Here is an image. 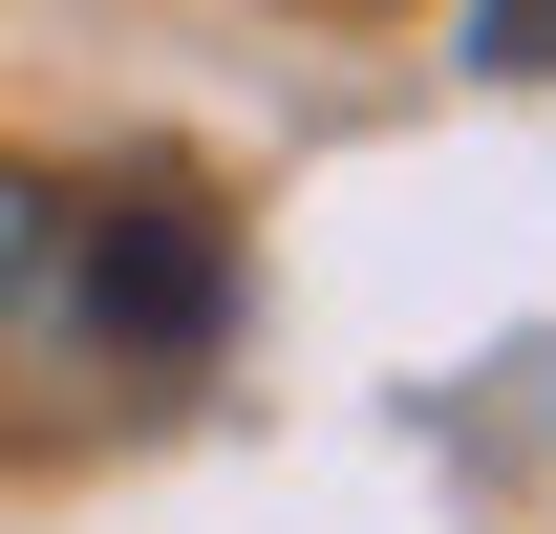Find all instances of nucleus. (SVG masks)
<instances>
[{
    "instance_id": "obj_1",
    "label": "nucleus",
    "mask_w": 556,
    "mask_h": 534,
    "mask_svg": "<svg viewBox=\"0 0 556 534\" xmlns=\"http://www.w3.org/2000/svg\"><path fill=\"white\" fill-rule=\"evenodd\" d=\"M236 236L172 171H0V449H108L214 385Z\"/></svg>"
},
{
    "instance_id": "obj_2",
    "label": "nucleus",
    "mask_w": 556,
    "mask_h": 534,
    "mask_svg": "<svg viewBox=\"0 0 556 534\" xmlns=\"http://www.w3.org/2000/svg\"><path fill=\"white\" fill-rule=\"evenodd\" d=\"M471 65H556V0H471Z\"/></svg>"
}]
</instances>
